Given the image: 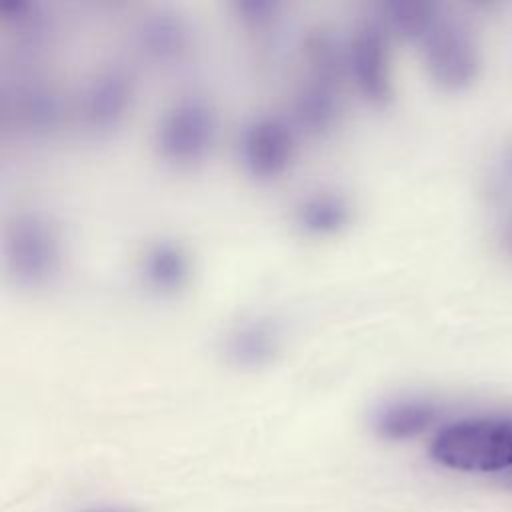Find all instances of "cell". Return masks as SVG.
<instances>
[{
    "label": "cell",
    "instance_id": "obj_6",
    "mask_svg": "<svg viewBox=\"0 0 512 512\" xmlns=\"http://www.w3.org/2000/svg\"><path fill=\"white\" fill-rule=\"evenodd\" d=\"M344 68L356 92L372 106H386L394 96L390 32L376 18L360 20L344 42Z\"/></svg>",
    "mask_w": 512,
    "mask_h": 512
},
{
    "label": "cell",
    "instance_id": "obj_10",
    "mask_svg": "<svg viewBox=\"0 0 512 512\" xmlns=\"http://www.w3.org/2000/svg\"><path fill=\"white\" fill-rule=\"evenodd\" d=\"M442 408L426 396H400L380 404L372 414L374 432L390 442L412 440L438 424Z\"/></svg>",
    "mask_w": 512,
    "mask_h": 512
},
{
    "label": "cell",
    "instance_id": "obj_5",
    "mask_svg": "<svg viewBox=\"0 0 512 512\" xmlns=\"http://www.w3.org/2000/svg\"><path fill=\"white\" fill-rule=\"evenodd\" d=\"M218 118L202 96H180L158 118L154 148L158 156L178 168L202 162L216 140Z\"/></svg>",
    "mask_w": 512,
    "mask_h": 512
},
{
    "label": "cell",
    "instance_id": "obj_3",
    "mask_svg": "<svg viewBox=\"0 0 512 512\" xmlns=\"http://www.w3.org/2000/svg\"><path fill=\"white\" fill-rule=\"evenodd\" d=\"M4 272L6 278L28 290L50 286L64 262L60 228L40 212H20L4 228Z\"/></svg>",
    "mask_w": 512,
    "mask_h": 512
},
{
    "label": "cell",
    "instance_id": "obj_11",
    "mask_svg": "<svg viewBox=\"0 0 512 512\" xmlns=\"http://www.w3.org/2000/svg\"><path fill=\"white\" fill-rule=\"evenodd\" d=\"M60 100L40 80L20 84L4 94V122L26 134H48L60 122Z\"/></svg>",
    "mask_w": 512,
    "mask_h": 512
},
{
    "label": "cell",
    "instance_id": "obj_1",
    "mask_svg": "<svg viewBox=\"0 0 512 512\" xmlns=\"http://www.w3.org/2000/svg\"><path fill=\"white\" fill-rule=\"evenodd\" d=\"M300 64L302 74L292 98L294 126L310 138H326L342 120L344 44L316 28L302 40Z\"/></svg>",
    "mask_w": 512,
    "mask_h": 512
},
{
    "label": "cell",
    "instance_id": "obj_7",
    "mask_svg": "<svg viewBox=\"0 0 512 512\" xmlns=\"http://www.w3.org/2000/svg\"><path fill=\"white\" fill-rule=\"evenodd\" d=\"M238 156L244 172L258 182L282 178L296 156V128L280 116L250 118L238 138Z\"/></svg>",
    "mask_w": 512,
    "mask_h": 512
},
{
    "label": "cell",
    "instance_id": "obj_8",
    "mask_svg": "<svg viewBox=\"0 0 512 512\" xmlns=\"http://www.w3.org/2000/svg\"><path fill=\"white\" fill-rule=\"evenodd\" d=\"M134 102V82L118 66L96 72L78 96V120L94 136H108L122 126Z\"/></svg>",
    "mask_w": 512,
    "mask_h": 512
},
{
    "label": "cell",
    "instance_id": "obj_14",
    "mask_svg": "<svg viewBox=\"0 0 512 512\" xmlns=\"http://www.w3.org/2000/svg\"><path fill=\"white\" fill-rule=\"evenodd\" d=\"M192 262L182 244L158 240L140 258V276L148 290L158 296H174L190 282Z\"/></svg>",
    "mask_w": 512,
    "mask_h": 512
},
{
    "label": "cell",
    "instance_id": "obj_2",
    "mask_svg": "<svg viewBox=\"0 0 512 512\" xmlns=\"http://www.w3.org/2000/svg\"><path fill=\"white\" fill-rule=\"evenodd\" d=\"M430 458L454 472L504 476L512 472V412H476L438 426Z\"/></svg>",
    "mask_w": 512,
    "mask_h": 512
},
{
    "label": "cell",
    "instance_id": "obj_19",
    "mask_svg": "<svg viewBox=\"0 0 512 512\" xmlns=\"http://www.w3.org/2000/svg\"><path fill=\"white\" fill-rule=\"evenodd\" d=\"M84 512H130V510H124V508H90V510H84Z\"/></svg>",
    "mask_w": 512,
    "mask_h": 512
},
{
    "label": "cell",
    "instance_id": "obj_9",
    "mask_svg": "<svg viewBox=\"0 0 512 512\" xmlns=\"http://www.w3.org/2000/svg\"><path fill=\"white\" fill-rule=\"evenodd\" d=\"M282 348V330L276 320L252 314L226 328L220 350L226 362L240 370H258L274 362Z\"/></svg>",
    "mask_w": 512,
    "mask_h": 512
},
{
    "label": "cell",
    "instance_id": "obj_15",
    "mask_svg": "<svg viewBox=\"0 0 512 512\" xmlns=\"http://www.w3.org/2000/svg\"><path fill=\"white\" fill-rule=\"evenodd\" d=\"M0 20L8 34H14L30 48L38 46L46 36V18L36 4L4 2L0 6Z\"/></svg>",
    "mask_w": 512,
    "mask_h": 512
},
{
    "label": "cell",
    "instance_id": "obj_16",
    "mask_svg": "<svg viewBox=\"0 0 512 512\" xmlns=\"http://www.w3.org/2000/svg\"><path fill=\"white\" fill-rule=\"evenodd\" d=\"M236 16L240 24L254 34H266L268 30H274L278 22V10L280 6L266 0H250V2H238L234 6Z\"/></svg>",
    "mask_w": 512,
    "mask_h": 512
},
{
    "label": "cell",
    "instance_id": "obj_17",
    "mask_svg": "<svg viewBox=\"0 0 512 512\" xmlns=\"http://www.w3.org/2000/svg\"><path fill=\"white\" fill-rule=\"evenodd\" d=\"M496 238L502 252L512 260V198H506L500 210L498 224H496Z\"/></svg>",
    "mask_w": 512,
    "mask_h": 512
},
{
    "label": "cell",
    "instance_id": "obj_12",
    "mask_svg": "<svg viewBox=\"0 0 512 512\" xmlns=\"http://www.w3.org/2000/svg\"><path fill=\"white\" fill-rule=\"evenodd\" d=\"M294 226L312 238H328L346 230L352 222V202L338 190H314L292 206Z\"/></svg>",
    "mask_w": 512,
    "mask_h": 512
},
{
    "label": "cell",
    "instance_id": "obj_13",
    "mask_svg": "<svg viewBox=\"0 0 512 512\" xmlns=\"http://www.w3.org/2000/svg\"><path fill=\"white\" fill-rule=\"evenodd\" d=\"M136 44L146 60L158 66H174L188 56L192 34L178 14L158 12L140 22Z\"/></svg>",
    "mask_w": 512,
    "mask_h": 512
},
{
    "label": "cell",
    "instance_id": "obj_4",
    "mask_svg": "<svg viewBox=\"0 0 512 512\" xmlns=\"http://www.w3.org/2000/svg\"><path fill=\"white\" fill-rule=\"evenodd\" d=\"M428 78L446 92L466 90L480 72V48L474 32L440 8L434 22L416 40Z\"/></svg>",
    "mask_w": 512,
    "mask_h": 512
},
{
    "label": "cell",
    "instance_id": "obj_18",
    "mask_svg": "<svg viewBox=\"0 0 512 512\" xmlns=\"http://www.w3.org/2000/svg\"><path fill=\"white\" fill-rule=\"evenodd\" d=\"M504 170H506V174L512 178V142H510V146H508V150H506V156H504Z\"/></svg>",
    "mask_w": 512,
    "mask_h": 512
}]
</instances>
